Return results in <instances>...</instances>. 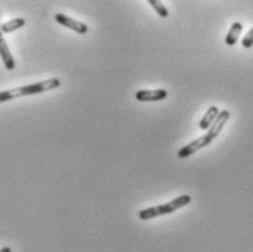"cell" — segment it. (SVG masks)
<instances>
[{
	"label": "cell",
	"mask_w": 253,
	"mask_h": 252,
	"mask_svg": "<svg viewBox=\"0 0 253 252\" xmlns=\"http://www.w3.org/2000/svg\"><path fill=\"white\" fill-rule=\"evenodd\" d=\"M60 79L59 78H50L41 82H36V84H30V85H24V87H18L13 90H7V91H1L0 93V103L22 97V96H33V94H40V93H45L54 88L60 87Z\"/></svg>",
	"instance_id": "6da1fadb"
},
{
	"label": "cell",
	"mask_w": 253,
	"mask_h": 252,
	"mask_svg": "<svg viewBox=\"0 0 253 252\" xmlns=\"http://www.w3.org/2000/svg\"><path fill=\"white\" fill-rule=\"evenodd\" d=\"M190 201H192V197L187 195V194H184V195H180V197L174 198L170 202H166V204H161V205H155V207H149V208L141 210L138 213V217L141 220H151V218H155V217L171 214V213L177 211L179 208H183L184 205L190 204Z\"/></svg>",
	"instance_id": "7a4b0ae2"
},
{
	"label": "cell",
	"mask_w": 253,
	"mask_h": 252,
	"mask_svg": "<svg viewBox=\"0 0 253 252\" xmlns=\"http://www.w3.org/2000/svg\"><path fill=\"white\" fill-rule=\"evenodd\" d=\"M54 19H56L60 25H63V27L72 30V31L78 33V34H88V31H89V28H88L86 24H84V22H81V21H78V19H73L71 16H66V15H63V13H56V15H54Z\"/></svg>",
	"instance_id": "3957f363"
},
{
	"label": "cell",
	"mask_w": 253,
	"mask_h": 252,
	"mask_svg": "<svg viewBox=\"0 0 253 252\" xmlns=\"http://www.w3.org/2000/svg\"><path fill=\"white\" fill-rule=\"evenodd\" d=\"M211 143H212V140H211L208 135L199 137L198 140H195V141L189 143L187 145H184L180 151H179L177 157H179V158H186V157H190V155H192V154H195L196 151H199V150H202V148H205V147L211 145Z\"/></svg>",
	"instance_id": "277c9868"
},
{
	"label": "cell",
	"mask_w": 253,
	"mask_h": 252,
	"mask_svg": "<svg viewBox=\"0 0 253 252\" xmlns=\"http://www.w3.org/2000/svg\"><path fill=\"white\" fill-rule=\"evenodd\" d=\"M169 97L167 90L157 88V90H141L135 94V99L138 101H161Z\"/></svg>",
	"instance_id": "5b68a950"
},
{
	"label": "cell",
	"mask_w": 253,
	"mask_h": 252,
	"mask_svg": "<svg viewBox=\"0 0 253 252\" xmlns=\"http://www.w3.org/2000/svg\"><path fill=\"white\" fill-rule=\"evenodd\" d=\"M228 119H230V111L228 110H219L217 119L214 120V123L211 125V128L208 129V134H207L212 141L221 134V131L225 126V123L228 122Z\"/></svg>",
	"instance_id": "8992f818"
},
{
	"label": "cell",
	"mask_w": 253,
	"mask_h": 252,
	"mask_svg": "<svg viewBox=\"0 0 253 252\" xmlns=\"http://www.w3.org/2000/svg\"><path fill=\"white\" fill-rule=\"evenodd\" d=\"M0 57L4 63V68L7 71H13L15 69V60H13V56L7 47V43L4 41L3 37H0Z\"/></svg>",
	"instance_id": "52a82bcc"
},
{
	"label": "cell",
	"mask_w": 253,
	"mask_h": 252,
	"mask_svg": "<svg viewBox=\"0 0 253 252\" xmlns=\"http://www.w3.org/2000/svg\"><path fill=\"white\" fill-rule=\"evenodd\" d=\"M218 113H219V108L217 106H211V107L207 110V113L204 114V117L201 119L199 128L204 129V131H208L211 128V125L214 123V120L217 119Z\"/></svg>",
	"instance_id": "ba28073f"
},
{
	"label": "cell",
	"mask_w": 253,
	"mask_h": 252,
	"mask_svg": "<svg viewBox=\"0 0 253 252\" xmlns=\"http://www.w3.org/2000/svg\"><path fill=\"white\" fill-rule=\"evenodd\" d=\"M242 31H243L242 22H234V24L231 25L230 31H228L227 36H225V44H227V46H234V44L239 41Z\"/></svg>",
	"instance_id": "9c48e42d"
},
{
	"label": "cell",
	"mask_w": 253,
	"mask_h": 252,
	"mask_svg": "<svg viewBox=\"0 0 253 252\" xmlns=\"http://www.w3.org/2000/svg\"><path fill=\"white\" fill-rule=\"evenodd\" d=\"M25 25V19L24 18H15L7 21L6 24H1V33L7 34V33H13L19 28H22Z\"/></svg>",
	"instance_id": "30bf717a"
},
{
	"label": "cell",
	"mask_w": 253,
	"mask_h": 252,
	"mask_svg": "<svg viewBox=\"0 0 253 252\" xmlns=\"http://www.w3.org/2000/svg\"><path fill=\"white\" fill-rule=\"evenodd\" d=\"M148 3L154 7V10H155L161 18H169V15H170V13H169V9H167L161 1H158V0H149Z\"/></svg>",
	"instance_id": "8fae6325"
},
{
	"label": "cell",
	"mask_w": 253,
	"mask_h": 252,
	"mask_svg": "<svg viewBox=\"0 0 253 252\" xmlns=\"http://www.w3.org/2000/svg\"><path fill=\"white\" fill-rule=\"evenodd\" d=\"M242 46H243L245 49H251V47H253V28H251V30L248 31V34L243 37Z\"/></svg>",
	"instance_id": "7c38bea8"
},
{
	"label": "cell",
	"mask_w": 253,
	"mask_h": 252,
	"mask_svg": "<svg viewBox=\"0 0 253 252\" xmlns=\"http://www.w3.org/2000/svg\"><path fill=\"white\" fill-rule=\"evenodd\" d=\"M0 252H12V250H10L9 247H4V248H1V250H0Z\"/></svg>",
	"instance_id": "4fadbf2b"
},
{
	"label": "cell",
	"mask_w": 253,
	"mask_h": 252,
	"mask_svg": "<svg viewBox=\"0 0 253 252\" xmlns=\"http://www.w3.org/2000/svg\"><path fill=\"white\" fill-rule=\"evenodd\" d=\"M1 34H3V33H1V21H0V37H3Z\"/></svg>",
	"instance_id": "5bb4252c"
}]
</instances>
